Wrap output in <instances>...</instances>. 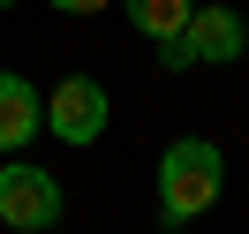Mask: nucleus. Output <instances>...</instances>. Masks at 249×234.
Listing matches in <instances>:
<instances>
[{"instance_id": "nucleus-1", "label": "nucleus", "mask_w": 249, "mask_h": 234, "mask_svg": "<svg viewBox=\"0 0 249 234\" xmlns=\"http://www.w3.org/2000/svg\"><path fill=\"white\" fill-rule=\"evenodd\" d=\"M219 181H227V159H219V144L204 136H181L159 151V219L166 227H189V219H204L219 204Z\"/></svg>"}, {"instance_id": "nucleus-2", "label": "nucleus", "mask_w": 249, "mask_h": 234, "mask_svg": "<svg viewBox=\"0 0 249 234\" xmlns=\"http://www.w3.org/2000/svg\"><path fill=\"white\" fill-rule=\"evenodd\" d=\"M0 227H16V234H46L61 227V181H53L46 166H0Z\"/></svg>"}, {"instance_id": "nucleus-3", "label": "nucleus", "mask_w": 249, "mask_h": 234, "mask_svg": "<svg viewBox=\"0 0 249 234\" xmlns=\"http://www.w3.org/2000/svg\"><path fill=\"white\" fill-rule=\"evenodd\" d=\"M106 121H113V98H106V83H98V76H61V83H53L46 128H53L61 144H98V136H106Z\"/></svg>"}, {"instance_id": "nucleus-4", "label": "nucleus", "mask_w": 249, "mask_h": 234, "mask_svg": "<svg viewBox=\"0 0 249 234\" xmlns=\"http://www.w3.org/2000/svg\"><path fill=\"white\" fill-rule=\"evenodd\" d=\"M181 46H189V68H204V61H242L249 23L234 16V8H204V0H196V16H189Z\"/></svg>"}, {"instance_id": "nucleus-5", "label": "nucleus", "mask_w": 249, "mask_h": 234, "mask_svg": "<svg viewBox=\"0 0 249 234\" xmlns=\"http://www.w3.org/2000/svg\"><path fill=\"white\" fill-rule=\"evenodd\" d=\"M38 128H46V98L23 76H0V151H23Z\"/></svg>"}, {"instance_id": "nucleus-6", "label": "nucleus", "mask_w": 249, "mask_h": 234, "mask_svg": "<svg viewBox=\"0 0 249 234\" xmlns=\"http://www.w3.org/2000/svg\"><path fill=\"white\" fill-rule=\"evenodd\" d=\"M121 8H128V23H136L151 46L181 38V31H189V16H196V0H121Z\"/></svg>"}, {"instance_id": "nucleus-7", "label": "nucleus", "mask_w": 249, "mask_h": 234, "mask_svg": "<svg viewBox=\"0 0 249 234\" xmlns=\"http://www.w3.org/2000/svg\"><path fill=\"white\" fill-rule=\"evenodd\" d=\"M61 16H98V8H113V0H53Z\"/></svg>"}, {"instance_id": "nucleus-8", "label": "nucleus", "mask_w": 249, "mask_h": 234, "mask_svg": "<svg viewBox=\"0 0 249 234\" xmlns=\"http://www.w3.org/2000/svg\"><path fill=\"white\" fill-rule=\"evenodd\" d=\"M0 8H16V0H0Z\"/></svg>"}]
</instances>
